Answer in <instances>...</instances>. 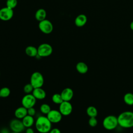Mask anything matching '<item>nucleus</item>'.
<instances>
[{"label": "nucleus", "instance_id": "1", "mask_svg": "<svg viewBox=\"0 0 133 133\" xmlns=\"http://www.w3.org/2000/svg\"><path fill=\"white\" fill-rule=\"evenodd\" d=\"M118 125L124 128L133 127V112L126 111L117 116Z\"/></svg>", "mask_w": 133, "mask_h": 133}, {"label": "nucleus", "instance_id": "2", "mask_svg": "<svg viewBox=\"0 0 133 133\" xmlns=\"http://www.w3.org/2000/svg\"><path fill=\"white\" fill-rule=\"evenodd\" d=\"M51 124L47 116H39L36 120L35 127L40 133H48L51 129Z\"/></svg>", "mask_w": 133, "mask_h": 133}, {"label": "nucleus", "instance_id": "3", "mask_svg": "<svg viewBox=\"0 0 133 133\" xmlns=\"http://www.w3.org/2000/svg\"><path fill=\"white\" fill-rule=\"evenodd\" d=\"M102 125L107 130H111L114 129L118 125L117 117L112 115L106 116L103 120Z\"/></svg>", "mask_w": 133, "mask_h": 133}, {"label": "nucleus", "instance_id": "4", "mask_svg": "<svg viewBox=\"0 0 133 133\" xmlns=\"http://www.w3.org/2000/svg\"><path fill=\"white\" fill-rule=\"evenodd\" d=\"M30 83L34 88L42 87L44 83V78L42 74L38 71L33 72L31 75Z\"/></svg>", "mask_w": 133, "mask_h": 133}, {"label": "nucleus", "instance_id": "5", "mask_svg": "<svg viewBox=\"0 0 133 133\" xmlns=\"http://www.w3.org/2000/svg\"><path fill=\"white\" fill-rule=\"evenodd\" d=\"M38 55L40 57H46L51 55L53 51L52 46L47 43H43L37 47Z\"/></svg>", "mask_w": 133, "mask_h": 133}, {"label": "nucleus", "instance_id": "6", "mask_svg": "<svg viewBox=\"0 0 133 133\" xmlns=\"http://www.w3.org/2000/svg\"><path fill=\"white\" fill-rule=\"evenodd\" d=\"M9 127L12 132L21 133L25 129L22 121L20 119L15 118L12 119L9 123Z\"/></svg>", "mask_w": 133, "mask_h": 133}, {"label": "nucleus", "instance_id": "7", "mask_svg": "<svg viewBox=\"0 0 133 133\" xmlns=\"http://www.w3.org/2000/svg\"><path fill=\"white\" fill-rule=\"evenodd\" d=\"M36 102V99L31 94H26L21 100L22 105L26 109L34 107Z\"/></svg>", "mask_w": 133, "mask_h": 133}, {"label": "nucleus", "instance_id": "8", "mask_svg": "<svg viewBox=\"0 0 133 133\" xmlns=\"http://www.w3.org/2000/svg\"><path fill=\"white\" fill-rule=\"evenodd\" d=\"M38 28L39 30L42 33L46 34L51 33L54 28L52 23L49 20L47 19H45L39 22Z\"/></svg>", "mask_w": 133, "mask_h": 133}, {"label": "nucleus", "instance_id": "9", "mask_svg": "<svg viewBox=\"0 0 133 133\" xmlns=\"http://www.w3.org/2000/svg\"><path fill=\"white\" fill-rule=\"evenodd\" d=\"M73 107L70 101H63L59 104V111L63 116H68L72 112Z\"/></svg>", "mask_w": 133, "mask_h": 133}, {"label": "nucleus", "instance_id": "10", "mask_svg": "<svg viewBox=\"0 0 133 133\" xmlns=\"http://www.w3.org/2000/svg\"><path fill=\"white\" fill-rule=\"evenodd\" d=\"M46 116L51 123H58L61 121L62 115L59 110H51Z\"/></svg>", "mask_w": 133, "mask_h": 133}, {"label": "nucleus", "instance_id": "11", "mask_svg": "<svg viewBox=\"0 0 133 133\" xmlns=\"http://www.w3.org/2000/svg\"><path fill=\"white\" fill-rule=\"evenodd\" d=\"M14 16V10L7 7H3L0 9V19L6 21L10 20Z\"/></svg>", "mask_w": 133, "mask_h": 133}, {"label": "nucleus", "instance_id": "12", "mask_svg": "<svg viewBox=\"0 0 133 133\" xmlns=\"http://www.w3.org/2000/svg\"><path fill=\"white\" fill-rule=\"evenodd\" d=\"M60 94L63 101H70L73 97L74 92L72 89L67 87L63 89Z\"/></svg>", "mask_w": 133, "mask_h": 133}, {"label": "nucleus", "instance_id": "13", "mask_svg": "<svg viewBox=\"0 0 133 133\" xmlns=\"http://www.w3.org/2000/svg\"><path fill=\"white\" fill-rule=\"evenodd\" d=\"M32 94L36 99L38 100H43L45 99L46 96L45 91L42 88V87L34 88L32 92Z\"/></svg>", "mask_w": 133, "mask_h": 133}, {"label": "nucleus", "instance_id": "14", "mask_svg": "<svg viewBox=\"0 0 133 133\" xmlns=\"http://www.w3.org/2000/svg\"><path fill=\"white\" fill-rule=\"evenodd\" d=\"M87 21V18L84 14L78 15L74 20L75 24L77 27H82L84 26Z\"/></svg>", "mask_w": 133, "mask_h": 133}, {"label": "nucleus", "instance_id": "15", "mask_svg": "<svg viewBox=\"0 0 133 133\" xmlns=\"http://www.w3.org/2000/svg\"><path fill=\"white\" fill-rule=\"evenodd\" d=\"M27 114V109L23 106L18 108L15 111V116L18 119H22Z\"/></svg>", "mask_w": 133, "mask_h": 133}, {"label": "nucleus", "instance_id": "16", "mask_svg": "<svg viewBox=\"0 0 133 133\" xmlns=\"http://www.w3.org/2000/svg\"><path fill=\"white\" fill-rule=\"evenodd\" d=\"M26 55L30 57H34L38 55L37 48L33 46H28L25 49Z\"/></svg>", "mask_w": 133, "mask_h": 133}, {"label": "nucleus", "instance_id": "17", "mask_svg": "<svg viewBox=\"0 0 133 133\" xmlns=\"http://www.w3.org/2000/svg\"><path fill=\"white\" fill-rule=\"evenodd\" d=\"M46 11L43 8L38 9L35 14V18L39 22L46 19Z\"/></svg>", "mask_w": 133, "mask_h": 133}, {"label": "nucleus", "instance_id": "18", "mask_svg": "<svg viewBox=\"0 0 133 133\" xmlns=\"http://www.w3.org/2000/svg\"><path fill=\"white\" fill-rule=\"evenodd\" d=\"M22 123L25 128L31 127L34 123V119L33 116L27 114L22 119Z\"/></svg>", "mask_w": 133, "mask_h": 133}, {"label": "nucleus", "instance_id": "19", "mask_svg": "<svg viewBox=\"0 0 133 133\" xmlns=\"http://www.w3.org/2000/svg\"><path fill=\"white\" fill-rule=\"evenodd\" d=\"M76 69L78 73L83 74L87 72L88 67L85 62H79L76 65Z\"/></svg>", "mask_w": 133, "mask_h": 133}, {"label": "nucleus", "instance_id": "20", "mask_svg": "<svg viewBox=\"0 0 133 133\" xmlns=\"http://www.w3.org/2000/svg\"><path fill=\"white\" fill-rule=\"evenodd\" d=\"M86 113L90 117H96L98 115V111L94 106H89L86 110Z\"/></svg>", "mask_w": 133, "mask_h": 133}, {"label": "nucleus", "instance_id": "21", "mask_svg": "<svg viewBox=\"0 0 133 133\" xmlns=\"http://www.w3.org/2000/svg\"><path fill=\"white\" fill-rule=\"evenodd\" d=\"M124 102L129 105H133V94L131 92H127L125 94L124 98Z\"/></svg>", "mask_w": 133, "mask_h": 133}, {"label": "nucleus", "instance_id": "22", "mask_svg": "<svg viewBox=\"0 0 133 133\" xmlns=\"http://www.w3.org/2000/svg\"><path fill=\"white\" fill-rule=\"evenodd\" d=\"M51 99H52V102L54 103L57 104H60L63 101V100L62 98V97L61 96V94H58V93L54 94L52 96Z\"/></svg>", "mask_w": 133, "mask_h": 133}, {"label": "nucleus", "instance_id": "23", "mask_svg": "<svg viewBox=\"0 0 133 133\" xmlns=\"http://www.w3.org/2000/svg\"><path fill=\"white\" fill-rule=\"evenodd\" d=\"M10 94V90L8 87H4L0 89V97L2 98L8 97Z\"/></svg>", "mask_w": 133, "mask_h": 133}, {"label": "nucleus", "instance_id": "24", "mask_svg": "<svg viewBox=\"0 0 133 133\" xmlns=\"http://www.w3.org/2000/svg\"><path fill=\"white\" fill-rule=\"evenodd\" d=\"M50 105L47 103H43L40 106V111L44 114H47L51 110Z\"/></svg>", "mask_w": 133, "mask_h": 133}, {"label": "nucleus", "instance_id": "25", "mask_svg": "<svg viewBox=\"0 0 133 133\" xmlns=\"http://www.w3.org/2000/svg\"><path fill=\"white\" fill-rule=\"evenodd\" d=\"M17 0H7L6 3V7L12 9H14L17 6Z\"/></svg>", "mask_w": 133, "mask_h": 133}, {"label": "nucleus", "instance_id": "26", "mask_svg": "<svg viewBox=\"0 0 133 133\" xmlns=\"http://www.w3.org/2000/svg\"><path fill=\"white\" fill-rule=\"evenodd\" d=\"M34 89V88L30 83L25 84L23 87V91L26 94H31V92H32Z\"/></svg>", "mask_w": 133, "mask_h": 133}, {"label": "nucleus", "instance_id": "27", "mask_svg": "<svg viewBox=\"0 0 133 133\" xmlns=\"http://www.w3.org/2000/svg\"><path fill=\"white\" fill-rule=\"evenodd\" d=\"M98 124V121L96 117H91L88 120V124L90 127H94L97 126Z\"/></svg>", "mask_w": 133, "mask_h": 133}, {"label": "nucleus", "instance_id": "28", "mask_svg": "<svg viewBox=\"0 0 133 133\" xmlns=\"http://www.w3.org/2000/svg\"><path fill=\"white\" fill-rule=\"evenodd\" d=\"M27 111H28V114L29 115L33 116L36 114V110L34 107H31L27 109Z\"/></svg>", "mask_w": 133, "mask_h": 133}, {"label": "nucleus", "instance_id": "29", "mask_svg": "<svg viewBox=\"0 0 133 133\" xmlns=\"http://www.w3.org/2000/svg\"><path fill=\"white\" fill-rule=\"evenodd\" d=\"M48 133H61V131L59 129L55 128L51 129Z\"/></svg>", "mask_w": 133, "mask_h": 133}, {"label": "nucleus", "instance_id": "30", "mask_svg": "<svg viewBox=\"0 0 133 133\" xmlns=\"http://www.w3.org/2000/svg\"><path fill=\"white\" fill-rule=\"evenodd\" d=\"M25 133H34V131L31 127H28L25 130Z\"/></svg>", "mask_w": 133, "mask_h": 133}, {"label": "nucleus", "instance_id": "31", "mask_svg": "<svg viewBox=\"0 0 133 133\" xmlns=\"http://www.w3.org/2000/svg\"><path fill=\"white\" fill-rule=\"evenodd\" d=\"M130 28L132 31H133V21H132L130 24Z\"/></svg>", "mask_w": 133, "mask_h": 133}, {"label": "nucleus", "instance_id": "32", "mask_svg": "<svg viewBox=\"0 0 133 133\" xmlns=\"http://www.w3.org/2000/svg\"><path fill=\"white\" fill-rule=\"evenodd\" d=\"M11 133H18V132H12V131Z\"/></svg>", "mask_w": 133, "mask_h": 133}, {"label": "nucleus", "instance_id": "33", "mask_svg": "<svg viewBox=\"0 0 133 133\" xmlns=\"http://www.w3.org/2000/svg\"><path fill=\"white\" fill-rule=\"evenodd\" d=\"M0 76H1V72H0Z\"/></svg>", "mask_w": 133, "mask_h": 133}, {"label": "nucleus", "instance_id": "34", "mask_svg": "<svg viewBox=\"0 0 133 133\" xmlns=\"http://www.w3.org/2000/svg\"><path fill=\"white\" fill-rule=\"evenodd\" d=\"M0 133H4V132H0Z\"/></svg>", "mask_w": 133, "mask_h": 133}]
</instances>
